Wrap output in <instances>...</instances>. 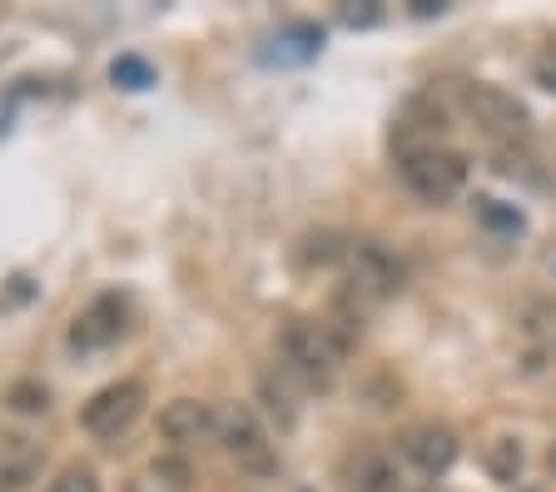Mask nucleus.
Instances as JSON below:
<instances>
[{
    "mask_svg": "<svg viewBox=\"0 0 556 492\" xmlns=\"http://www.w3.org/2000/svg\"><path fill=\"white\" fill-rule=\"evenodd\" d=\"M348 333L333 318H289L278 328V358H283V374H293L303 388L324 393V388L338 383V368L348 358Z\"/></svg>",
    "mask_w": 556,
    "mask_h": 492,
    "instance_id": "nucleus-1",
    "label": "nucleus"
},
{
    "mask_svg": "<svg viewBox=\"0 0 556 492\" xmlns=\"http://www.w3.org/2000/svg\"><path fill=\"white\" fill-rule=\"evenodd\" d=\"M129 328V304L119 299V293H100L90 308H80L75 314V324H70V349L75 353H100L110 349V343L125 339Z\"/></svg>",
    "mask_w": 556,
    "mask_h": 492,
    "instance_id": "nucleus-7",
    "label": "nucleus"
},
{
    "mask_svg": "<svg viewBox=\"0 0 556 492\" xmlns=\"http://www.w3.org/2000/svg\"><path fill=\"white\" fill-rule=\"evenodd\" d=\"M11 399L21 413H46V388H40V393H35V388H15Z\"/></svg>",
    "mask_w": 556,
    "mask_h": 492,
    "instance_id": "nucleus-19",
    "label": "nucleus"
},
{
    "mask_svg": "<svg viewBox=\"0 0 556 492\" xmlns=\"http://www.w3.org/2000/svg\"><path fill=\"white\" fill-rule=\"evenodd\" d=\"M532 75H536V85H546V90L556 94V46H546L542 55L532 60Z\"/></svg>",
    "mask_w": 556,
    "mask_h": 492,
    "instance_id": "nucleus-18",
    "label": "nucleus"
},
{
    "mask_svg": "<svg viewBox=\"0 0 556 492\" xmlns=\"http://www.w3.org/2000/svg\"><path fill=\"white\" fill-rule=\"evenodd\" d=\"M160 433H164V443H174V447L208 443V438H214V403H199V399H174V403H164Z\"/></svg>",
    "mask_w": 556,
    "mask_h": 492,
    "instance_id": "nucleus-9",
    "label": "nucleus"
},
{
    "mask_svg": "<svg viewBox=\"0 0 556 492\" xmlns=\"http://www.w3.org/2000/svg\"><path fill=\"white\" fill-rule=\"evenodd\" d=\"M258 388H264V399H268V408H274L278 428H293V403H289V393H283V388H274V378H258Z\"/></svg>",
    "mask_w": 556,
    "mask_h": 492,
    "instance_id": "nucleus-17",
    "label": "nucleus"
},
{
    "mask_svg": "<svg viewBox=\"0 0 556 492\" xmlns=\"http://www.w3.org/2000/svg\"><path fill=\"white\" fill-rule=\"evenodd\" d=\"M457 100H463L467 119H472L482 135L502 140V150H517V144L532 140V110L521 105L517 94L502 90V85L467 80V85H457Z\"/></svg>",
    "mask_w": 556,
    "mask_h": 492,
    "instance_id": "nucleus-4",
    "label": "nucleus"
},
{
    "mask_svg": "<svg viewBox=\"0 0 556 492\" xmlns=\"http://www.w3.org/2000/svg\"><path fill=\"white\" fill-rule=\"evenodd\" d=\"M397 453H403L422 478H438V472H447L452 463H457V433H452L447 422H417V428H407V433L397 438Z\"/></svg>",
    "mask_w": 556,
    "mask_h": 492,
    "instance_id": "nucleus-8",
    "label": "nucleus"
},
{
    "mask_svg": "<svg viewBox=\"0 0 556 492\" xmlns=\"http://www.w3.org/2000/svg\"><path fill=\"white\" fill-rule=\"evenodd\" d=\"M343 274H348L343 304H353L358 314L372 304H382V299H393V293L403 289V264H397V254H388L378 239H348Z\"/></svg>",
    "mask_w": 556,
    "mask_h": 492,
    "instance_id": "nucleus-5",
    "label": "nucleus"
},
{
    "mask_svg": "<svg viewBox=\"0 0 556 492\" xmlns=\"http://www.w3.org/2000/svg\"><path fill=\"white\" fill-rule=\"evenodd\" d=\"M348 492H403L397 463L382 453V447H363V453L348 463Z\"/></svg>",
    "mask_w": 556,
    "mask_h": 492,
    "instance_id": "nucleus-10",
    "label": "nucleus"
},
{
    "mask_svg": "<svg viewBox=\"0 0 556 492\" xmlns=\"http://www.w3.org/2000/svg\"><path fill=\"white\" fill-rule=\"evenodd\" d=\"M40 447L25 443V438H5L0 447V492H25L35 478H40Z\"/></svg>",
    "mask_w": 556,
    "mask_h": 492,
    "instance_id": "nucleus-11",
    "label": "nucleus"
},
{
    "mask_svg": "<svg viewBox=\"0 0 556 492\" xmlns=\"http://www.w3.org/2000/svg\"><path fill=\"white\" fill-rule=\"evenodd\" d=\"M477 219L492 224V229H507V235H521V214L502 210V200H477Z\"/></svg>",
    "mask_w": 556,
    "mask_h": 492,
    "instance_id": "nucleus-14",
    "label": "nucleus"
},
{
    "mask_svg": "<svg viewBox=\"0 0 556 492\" xmlns=\"http://www.w3.org/2000/svg\"><path fill=\"white\" fill-rule=\"evenodd\" d=\"M110 75H115L125 90H144V85H150V65H144V60H135V55L115 60V71H110Z\"/></svg>",
    "mask_w": 556,
    "mask_h": 492,
    "instance_id": "nucleus-15",
    "label": "nucleus"
},
{
    "mask_svg": "<svg viewBox=\"0 0 556 492\" xmlns=\"http://www.w3.org/2000/svg\"><path fill=\"white\" fill-rule=\"evenodd\" d=\"M482 463H486V472H492L497 482H517V472H521V463H527V457H521L517 438H492V443H486V453H482Z\"/></svg>",
    "mask_w": 556,
    "mask_h": 492,
    "instance_id": "nucleus-13",
    "label": "nucleus"
},
{
    "mask_svg": "<svg viewBox=\"0 0 556 492\" xmlns=\"http://www.w3.org/2000/svg\"><path fill=\"white\" fill-rule=\"evenodd\" d=\"M50 492H100V478H94L90 468H65L50 482Z\"/></svg>",
    "mask_w": 556,
    "mask_h": 492,
    "instance_id": "nucleus-16",
    "label": "nucleus"
},
{
    "mask_svg": "<svg viewBox=\"0 0 556 492\" xmlns=\"http://www.w3.org/2000/svg\"><path fill=\"white\" fill-rule=\"evenodd\" d=\"M546 468H552V472H556V443H552V453H546Z\"/></svg>",
    "mask_w": 556,
    "mask_h": 492,
    "instance_id": "nucleus-20",
    "label": "nucleus"
},
{
    "mask_svg": "<svg viewBox=\"0 0 556 492\" xmlns=\"http://www.w3.org/2000/svg\"><path fill=\"white\" fill-rule=\"evenodd\" d=\"M397 179L413 200L422 204H447L463 194L467 185V154L447 150V144H407L403 160H397Z\"/></svg>",
    "mask_w": 556,
    "mask_h": 492,
    "instance_id": "nucleus-3",
    "label": "nucleus"
},
{
    "mask_svg": "<svg viewBox=\"0 0 556 492\" xmlns=\"http://www.w3.org/2000/svg\"><path fill=\"white\" fill-rule=\"evenodd\" d=\"M139 413H144V383H139V378H119V383H104L100 393L85 403L80 422L90 438L110 443V438H125L129 428H135Z\"/></svg>",
    "mask_w": 556,
    "mask_h": 492,
    "instance_id": "nucleus-6",
    "label": "nucleus"
},
{
    "mask_svg": "<svg viewBox=\"0 0 556 492\" xmlns=\"http://www.w3.org/2000/svg\"><path fill=\"white\" fill-rule=\"evenodd\" d=\"M521 339L532 349H556V299H536L527 314H521Z\"/></svg>",
    "mask_w": 556,
    "mask_h": 492,
    "instance_id": "nucleus-12",
    "label": "nucleus"
},
{
    "mask_svg": "<svg viewBox=\"0 0 556 492\" xmlns=\"http://www.w3.org/2000/svg\"><path fill=\"white\" fill-rule=\"evenodd\" d=\"M214 443L224 447L233 468L243 478H274L278 472V443L268 438V428L258 422L254 408H243V403H229V408H214Z\"/></svg>",
    "mask_w": 556,
    "mask_h": 492,
    "instance_id": "nucleus-2",
    "label": "nucleus"
}]
</instances>
